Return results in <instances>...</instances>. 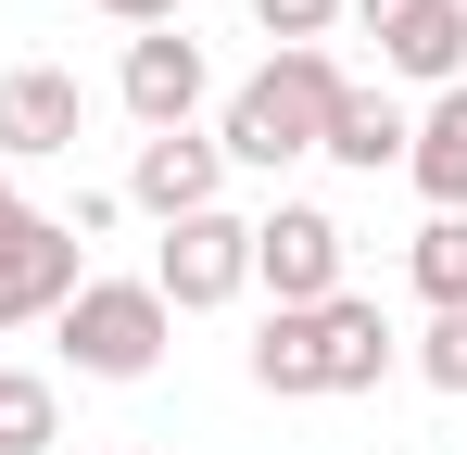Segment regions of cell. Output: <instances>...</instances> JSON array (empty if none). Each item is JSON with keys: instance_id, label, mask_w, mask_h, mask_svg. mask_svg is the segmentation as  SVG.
Segmentation results:
<instances>
[{"instance_id": "6da1fadb", "label": "cell", "mask_w": 467, "mask_h": 455, "mask_svg": "<svg viewBox=\"0 0 467 455\" xmlns=\"http://www.w3.org/2000/svg\"><path fill=\"white\" fill-rule=\"evenodd\" d=\"M341 89H354V76L328 64V51H278V64L253 76V89H240L228 101V164H265V177H278V164H304L316 140H328V114H341Z\"/></svg>"}, {"instance_id": "7a4b0ae2", "label": "cell", "mask_w": 467, "mask_h": 455, "mask_svg": "<svg viewBox=\"0 0 467 455\" xmlns=\"http://www.w3.org/2000/svg\"><path fill=\"white\" fill-rule=\"evenodd\" d=\"M51 329H64L77 379H152L177 316H164V291H152V279H77V303H64Z\"/></svg>"}, {"instance_id": "3957f363", "label": "cell", "mask_w": 467, "mask_h": 455, "mask_svg": "<svg viewBox=\"0 0 467 455\" xmlns=\"http://www.w3.org/2000/svg\"><path fill=\"white\" fill-rule=\"evenodd\" d=\"M152 291H164V316H215V303H240V291H253V216H228V203L177 216L164 253H152Z\"/></svg>"}, {"instance_id": "277c9868", "label": "cell", "mask_w": 467, "mask_h": 455, "mask_svg": "<svg viewBox=\"0 0 467 455\" xmlns=\"http://www.w3.org/2000/svg\"><path fill=\"white\" fill-rule=\"evenodd\" d=\"M88 279V240L64 216H26V203H0V329H26V316H64Z\"/></svg>"}, {"instance_id": "5b68a950", "label": "cell", "mask_w": 467, "mask_h": 455, "mask_svg": "<svg viewBox=\"0 0 467 455\" xmlns=\"http://www.w3.org/2000/svg\"><path fill=\"white\" fill-rule=\"evenodd\" d=\"M253 279L278 291V316L328 303V291H341V216H316V203H278V216H253Z\"/></svg>"}, {"instance_id": "8992f818", "label": "cell", "mask_w": 467, "mask_h": 455, "mask_svg": "<svg viewBox=\"0 0 467 455\" xmlns=\"http://www.w3.org/2000/svg\"><path fill=\"white\" fill-rule=\"evenodd\" d=\"M114 89H127V114L164 140V127H190V114H202L215 64H202V38H190V26H152V38H127V76H114Z\"/></svg>"}, {"instance_id": "52a82bcc", "label": "cell", "mask_w": 467, "mask_h": 455, "mask_svg": "<svg viewBox=\"0 0 467 455\" xmlns=\"http://www.w3.org/2000/svg\"><path fill=\"white\" fill-rule=\"evenodd\" d=\"M77 127H88V89L64 64H13L0 76V164L13 152H77Z\"/></svg>"}, {"instance_id": "ba28073f", "label": "cell", "mask_w": 467, "mask_h": 455, "mask_svg": "<svg viewBox=\"0 0 467 455\" xmlns=\"http://www.w3.org/2000/svg\"><path fill=\"white\" fill-rule=\"evenodd\" d=\"M304 316H316V392H379V379H391V329H379V303L328 291V303H304Z\"/></svg>"}, {"instance_id": "9c48e42d", "label": "cell", "mask_w": 467, "mask_h": 455, "mask_svg": "<svg viewBox=\"0 0 467 455\" xmlns=\"http://www.w3.org/2000/svg\"><path fill=\"white\" fill-rule=\"evenodd\" d=\"M215 177H228V152L190 140V127H164V140H140V177H127V190L177 228V216H202V203H215Z\"/></svg>"}, {"instance_id": "30bf717a", "label": "cell", "mask_w": 467, "mask_h": 455, "mask_svg": "<svg viewBox=\"0 0 467 455\" xmlns=\"http://www.w3.org/2000/svg\"><path fill=\"white\" fill-rule=\"evenodd\" d=\"M391 76H430V89H467V0H417L404 26L379 38Z\"/></svg>"}, {"instance_id": "8fae6325", "label": "cell", "mask_w": 467, "mask_h": 455, "mask_svg": "<svg viewBox=\"0 0 467 455\" xmlns=\"http://www.w3.org/2000/svg\"><path fill=\"white\" fill-rule=\"evenodd\" d=\"M404 177L430 190V216H467V89H442L404 140Z\"/></svg>"}, {"instance_id": "7c38bea8", "label": "cell", "mask_w": 467, "mask_h": 455, "mask_svg": "<svg viewBox=\"0 0 467 455\" xmlns=\"http://www.w3.org/2000/svg\"><path fill=\"white\" fill-rule=\"evenodd\" d=\"M404 140H417V127H404V101H391V89H341V114H328V164H354V177H379V164H404Z\"/></svg>"}, {"instance_id": "4fadbf2b", "label": "cell", "mask_w": 467, "mask_h": 455, "mask_svg": "<svg viewBox=\"0 0 467 455\" xmlns=\"http://www.w3.org/2000/svg\"><path fill=\"white\" fill-rule=\"evenodd\" d=\"M404 266H417V291H430V316H467V216H430Z\"/></svg>"}, {"instance_id": "5bb4252c", "label": "cell", "mask_w": 467, "mask_h": 455, "mask_svg": "<svg viewBox=\"0 0 467 455\" xmlns=\"http://www.w3.org/2000/svg\"><path fill=\"white\" fill-rule=\"evenodd\" d=\"M253 379L265 392H316V316H265L253 329Z\"/></svg>"}, {"instance_id": "9a60e30c", "label": "cell", "mask_w": 467, "mask_h": 455, "mask_svg": "<svg viewBox=\"0 0 467 455\" xmlns=\"http://www.w3.org/2000/svg\"><path fill=\"white\" fill-rule=\"evenodd\" d=\"M64 430V405H51V379H26V367H0V455H38Z\"/></svg>"}, {"instance_id": "2e32d148", "label": "cell", "mask_w": 467, "mask_h": 455, "mask_svg": "<svg viewBox=\"0 0 467 455\" xmlns=\"http://www.w3.org/2000/svg\"><path fill=\"white\" fill-rule=\"evenodd\" d=\"M417 379L467 405V316H430V329H417Z\"/></svg>"}, {"instance_id": "e0dca14e", "label": "cell", "mask_w": 467, "mask_h": 455, "mask_svg": "<svg viewBox=\"0 0 467 455\" xmlns=\"http://www.w3.org/2000/svg\"><path fill=\"white\" fill-rule=\"evenodd\" d=\"M328 13H341V0H253V26H265L278 51H316V38H328Z\"/></svg>"}, {"instance_id": "ac0fdd59", "label": "cell", "mask_w": 467, "mask_h": 455, "mask_svg": "<svg viewBox=\"0 0 467 455\" xmlns=\"http://www.w3.org/2000/svg\"><path fill=\"white\" fill-rule=\"evenodd\" d=\"M101 13H114V26H140V38H152V26H177V0H101Z\"/></svg>"}, {"instance_id": "d6986e66", "label": "cell", "mask_w": 467, "mask_h": 455, "mask_svg": "<svg viewBox=\"0 0 467 455\" xmlns=\"http://www.w3.org/2000/svg\"><path fill=\"white\" fill-rule=\"evenodd\" d=\"M354 13H367V38H391V26H404L417 0H354Z\"/></svg>"}, {"instance_id": "ffe728a7", "label": "cell", "mask_w": 467, "mask_h": 455, "mask_svg": "<svg viewBox=\"0 0 467 455\" xmlns=\"http://www.w3.org/2000/svg\"><path fill=\"white\" fill-rule=\"evenodd\" d=\"M0 203H13V177H0Z\"/></svg>"}]
</instances>
